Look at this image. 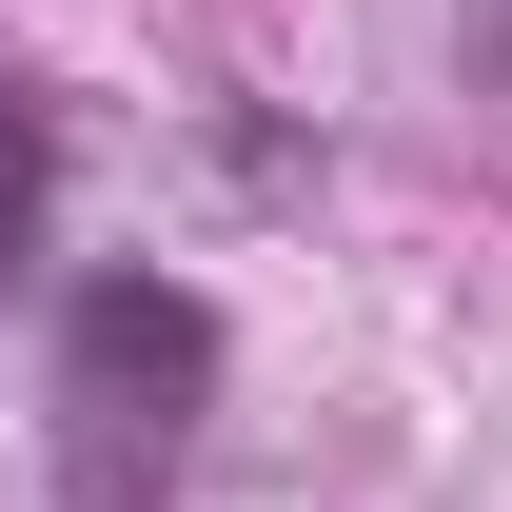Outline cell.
Instances as JSON below:
<instances>
[{"label": "cell", "mask_w": 512, "mask_h": 512, "mask_svg": "<svg viewBox=\"0 0 512 512\" xmlns=\"http://www.w3.org/2000/svg\"><path fill=\"white\" fill-rule=\"evenodd\" d=\"M40 237H60V119H40V79L0 60V296L40 276Z\"/></svg>", "instance_id": "obj_2"}, {"label": "cell", "mask_w": 512, "mask_h": 512, "mask_svg": "<svg viewBox=\"0 0 512 512\" xmlns=\"http://www.w3.org/2000/svg\"><path fill=\"white\" fill-rule=\"evenodd\" d=\"M217 296L158 256H99L40 335V473L60 512H178L197 493V414H217Z\"/></svg>", "instance_id": "obj_1"}, {"label": "cell", "mask_w": 512, "mask_h": 512, "mask_svg": "<svg viewBox=\"0 0 512 512\" xmlns=\"http://www.w3.org/2000/svg\"><path fill=\"white\" fill-rule=\"evenodd\" d=\"M453 60H473V99H512V0H473V20H453Z\"/></svg>", "instance_id": "obj_3"}]
</instances>
